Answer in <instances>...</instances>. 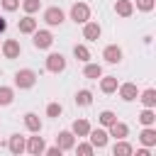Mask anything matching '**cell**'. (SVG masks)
Returning <instances> with one entry per match:
<instances>
[{
  "instance_id": "obj_7",
  "label": "cell",
  "mask_w": 156,
  "mask_h": 156,
  "mask_svg": "<svg viewBox=\"0 0 156 156\" xmlns=\"http://www.w3.org/2000/svg\"><path fill=\"white\" fill-rule=\"evenodd\" d=\"M100 34H102V27L98 24V22H83V37L88 39V41H98L100 39Z\"/></svg>"
},
{
  "instance_id": "obj_14",
  "label": "cell",
  "mask_w": 156,
  "mask_h": 156,
  "mask_svg": "<svg viewBox=\"0 0 156 156\" xmlns=\"http://www.w3.org/2000/svg\"><path fill=\"white\" fill-rule=\"evenodd\" d=\"M44 149H46V144H44V139H41V136H29V139H27V149H24V151H29L32 156L44 154Z\"/></svg>"
},
{
  "instance_id": "obj_18",
  "label": "cell",
  "mask_w": 156,
  "mask_h": 156,
  "mask_svg": "<svg viewBox=\"0 0 156 156\" xmlns=\"http://www.w3.org/2000/svg\"><path fill=\"white\" fill-rule=\"evenodd\" d=\"M71 132H73L76 136H88V132H90V122H88L85 117H80V119H76V122L71 124Z\"/></svg>"
},
{
  "instance_id": "obj_28",
  "label": "cell",
  "mask_w": 156,
  "mask_h": 156,
  "mask_svg": "<svg viewBox=\"0 0 156 156\" xmlns=\"http://www.w3.org/2000/svg\"><path fill=\"white\" fill-rule=\"evenodd\" d=\"M98 119H100V124H102V127H110L112 122H117V115H115L112 110H102V112L98 115Z\"/></svg>"
},
{
  "instance_id": "obj_36",
  "label": "cell",
  "mask_w": 156,
  "mask_h": 156,
  "mask_svg": "<svg viewBox=\"0 0 156 156\" xmlns=\"http://www.w3.org/2000/svg\"><path fill=\"white\" fill-rule=\"evenodd\" d=\"M5 29H7V22L0 17V34H5Z\"/></svg>"
},
{
  "instance_id": "obj_20",
  "label": "cell",
  "mask_w": 156,
  "mask_h": 156,
  "mask_svg": "<svg viewBox=\"0 0 156 156\" xmlns=\"http://www.w3.org/2000/svg\"><path fill=\"white\" fill-rule=\"evenodd\" d=\"M112 154H115V156H132V154H134V149H132V144H129V141L117 139V141H115V146H112Z\"/></svg>"
},
{
  "instance_id": "obj_11",
  "label": "cell",
  "mask_w": 156,
  "mask_h": 156,
  "mask_svg": "<svg viewBox=\"0 0 156 156\" xmlns=\"http://www.w3.org/2000/svg\"><path fill=\"white\" fill-rule=\"evenodd\" d=\"M107 136H115V139H127L129 136V127L124 122H112L107 127Z\"/></svg>"
},
{
  "instance_id": "obj_34",
  "label": "cell",
  "mask_w": 156,
  "mask_h": 156,
  "mask_svg": "<svg viewBox=\"0 0 156 156\" xmlns=\"http://www.w3.org/2000/svg\"><path fill=\"white\" fill-rule=\"evenodd\" d=\"M44 154H46V156H61L63 151H61V149H58V144H56V146H46V149H44Z\"/></svg>"
},
{
  "instance_id": "obj_29",
  "label": "cell",
  "mask_w": 156,
  "mask_h": 156,
  "mask_svg": "<svg viewBox=\"0 0 156 156\" xmlns=\"http://www.w3.org/2000/svg\"><path fill=\"white\" fill-rule=\"evenodd\" d=\"M20 5H22V10H24L27 15H34V12H39V7H41V0H22Z\"/></svg>"
},
{
  "instance_id": "obj_33",
  "label": "cell",
  "mask_w": 156,
  "mask_h": 156,
  "mask_svg": "<svg viewBox=\"0 0 156 156\" xmlns=\"http://www.w3.org/2000/svg\"><path fill=\"white\" fill-rule=\"evenodd\" d=\"M2 2V7L7 10V12H15L17 7H20V0H0Z\"/></svg>"
},
{
  "instance_id": "obj_9",
  "label": "cell",
  "mask_w": 156,
  "mask_h": 156,
  "mask_svg": "<svg viewBox=\"0 0 156 156\" xmlns=\"http://www.w3.org/2000/svg\"><path fill=\"white\" fill-rule=\"evenodd\" d=\"M88 139H90V144H93L95 149H102V146L107 144V132H105V129H100V127H98V129H93V127H90Z\"/></svg>"
},
{
  "instance_id": "obj_27",
  "label": "cell",
  "mask_w": 156,
  "mask_h": 156,
  "mask_svg": "<svg viewBox=\"0 0 156 156\" xmlns=\"http://www.w3.org/2000/svg\"><path fill=\"white\" fill-rule=\"evenodd\" d=\"M90 102H93V93H90V90H78V93H76V105L88 107Z\"/></svg>"
},
{
  "instance_id": "obj_24",
  "label": "cell",
  "mask_w": 156,
  "mask_h": 156,
  "mask_svg": "<svg viewBox=\"0 0 156 156\" xmlns=\"http://www.w3.org/2000/svg\"><path fill=\"white\" fill-rule=\"evenodd\" d=\"M139 100H141V105L144 107H156V90L154 88H146L141 95H136Z\"/></svg>"
},
{
  "instance_id": "obj_35",
  "label": "cell",
  "mask_w": 156,
  "mask_h": 156,
  "mask_svg": "<svg viewBox=\"0 0 156 156\" xmlns=\"http://www.w3.org/2000/svg\"><path fill=\"white\" fill-rule=\"evenodd\" d=\"M136 156H151V151H149V146H144V149H139V151H136Z\"/></svg>"
},
{
  "instance_id": "obj_13",
  "label": "cell",
  "mask_w": 156,
  "mask_h": 156,
  "mask_svg": "<svg viewBox=\"0 0 156 156\" xmlns=\"http://www.w3.org/2000/svg\"><path fill=\"white\" fill-rule=\"evenodd\" d=\"M102 58H105L107 63H119V61H122V49H119L117 44H110V46H105Z\"/></svg>"
},
{
  "instance_id": "obj_6",
  "label": "cell",
  "mask_w": 156,
  "mask_h": 156,
  "mask_svg": "<svg viewBox=\"0 0 156 156\" xmlns=\"http://www.w3.org/2000/svg\"><path fill=\"white\" fill-rule=\"evenodd\" d=\"M56 144H58V149H61V151H73V146H76V134H73L71 129H66V132H58V136H56Z\"/></svg>"
},
{
  "instance_id": "obj_5",
  "label": "cell",
  "mask_w": 156,
  "mask_h": 156,
  "mask_svg": "<svg viewBox=\"0 0 156 156\" xmlns=\"http://www.w3.org/2000/svg\"><path fill=\"white\" fill-rule=\"evenodd\" d=\"M66 68V58H63V54H49L46 56V71L49 73H61Z\"/></svg>"
},
{
  "instance_id": "obj_1",
  "label": "cell",
  "mask_w": 156,
  "mask_h": 156,
  "mask_svg": "<svg viewBox=\"0 0 156 156\" xmlns=\"http://www.w3.org/2000/svg\"><path fill=\"white\" fill-rule=\"evenodd\" d=\"M34 83H37V73H34L32 68H22V71H17V73H15V85H17L20 90L32 88Z\"/></svg>"
},
{
  "instance_id": "obj_30",
  "label": "cell",
  "mask_w": 156,
  "mask_h": 156,
  "mask_svg": "<svg viewBox=\"0 0 156 156\" xmlns=\"http://www.w3.org/2000/svg\"><path fill=\"white\" fill-rule=\"evenodd\" d=\"M73 149H76V154H80V156H90V154L95 151V146H93L90 141H85V144H76Z\"/></svg>"
},
{
  "instance_id": "obj_4",
  "label": "cell",
  "mask_w": 156,
  "mask_h": 156,
  "mask_svg": "<svg viewBox=\"0 0 156 156\" xmlns=\"http://www.w3.org/2000/svg\"><path fill=\"white\" fill-rule=\"evenodd\" d=\"M63 20H66V15H63L61 7H46V10H44V22H46L49 27H61Z\"/></svg>"
},
{
  "instance_id": "obj_23",
  "label": "cell",
  "mask_w": 156,
  "mask_h": 156,
  "mask_svg": "<svg viewBox=\"0 0 156 156\" xmlns=\"http://www.w3.org/2000/svg\"><path fill=\"white\" fill-rule=\"evenodd\" d=\"M139 122H141L144 127H154V124H156V112H154V107H144V110L139 112Z\"/></svg>"
},
{
  "instance_id": "obj_22",
  "label": "cell",
  "mask_w": 156,
  "mask_h": 156,
  "mask_svg": "<svg viewBox=\"0 0 156 156\" xmlns=\"http://www.w3.org/2000/svg\"><path fill=\"white\" fill-rule=\"evenodd\" d=\"M83 76H85V78H93V80H98V78L102 76V66H100V63H90V61H85Z\"/></svg>"
},
{
  "instance_id": "obj_19",
  "label": "cell",
  "mask_w": 156,
  "mask_h": 156,
  "mask_svg": "<svg viewBox=\"0 0 156 156\" xmlns=\"http://www.w3.org/2000/svg\"><path fill=\"white\" fill-rule=\"evenodd\" d=\"M139 141L144 144V146H156V129L154 127H144L141 129V134H139Z\"/></svg>"
},
{
  "instance_id": "obj_12",
  "label": "cell",
  "mask_w": 156,
  "mask_h": 156,
  "mask_svg": "<svg viewBox=\"0 0 156 156\" xmlns=\"http://www.w3.org/2000/svg\"><path fill=\"white\" fill-rule=\"evenodd\" d=\"M7 149H10V154H15V156L24 154V149H27V141H24V136H20V134H12V136H10V141H7Z\"/></svg>"
},
{
  "instance_id": "obj_21",
  "label": "cell",
  "mask_w": 156,
  "mask_h": 156,
  "mask_svg": "<svg viewBox=\"0 0 156 156\" xmlns=\"http://www.w3.org/2000/svg\"><path fill=\"white\" fill-rule=\"evenodd\" d=\"M115 12H117L119 17H129V15L134 12V2H132V0H117V2H115Z\"/></svg>"
},
{
  "instance_id": "obj_25",
  "label": "cell",
  "mask_w": 156,
  "mask_h": 156,
  "mask_svg": "<svg viewBox=\"0 0 156 156\" xmlns=\"http://www.w3.org/2000/svg\"><path fill=\"white\" fill-rule=\"evenodd\" d=\"M15 100V88H10V85H0V105L5 107V105H10Z\"/></svg>"
},
{
  "instance_id": "obj_32",
  "label": "cell",
  "mask_w": 156,
  "mask_h": 156,
  "mask_svg": "<svg viewBox=\"0 0 156 156\" xmlns=\"http://www.w3.org/2000/svg\"><path fill=\"white\" fill-rule=\"evenodd\" d=\"M154 5H156V0H136V7H139L141 12H151Z\"/></svg>"
},
{
  "instance_id": "obj_26",
  "label": "cell",
  "mask_w": 156,
  "mask_h": 156,
  "mask_svg": "<svg viewBox=\"0 0 156 156\" xmlns=\"http://www.w3.org/2000/svg\"><path fill=\"white\" fill-rule=\"evenodd\" d=\"M73 56L85 63V61H90V49H88L85 44H76V46H73Z\"/></svg>"
},
{
  "instance_id": "obj_31",
  "label": "cell",
  "mask_w": 156,
  "mask_h": 156,
  "mask_svg": "<svg viewBox=\"0 0 156 156\" xmlns=\"http://www.w3.org/2000/svg\"><path fill=\"white\" fill-rule=\"evenodd\" d=\"M61 112H63V107H61L58 102H49V105H46V117H58Z\"/></svg>"
},
{
  "instance_id": "obj_17",
  "label": "cell",
  "mask_w": 156,
  "mask_h": 156,
  "mask_svg": "<svg viewBox=\"0 0 156 156\" xmlns=\"http://www.w3.org/2000/svg\"><path fill=\"white\" fill-rule=\"evenodd\" d=\"M24 127H27L29 132L39 134V132H41V119H39V115H34V112H27V115H24Z\"/></svg>"
},
{
  "instance_id": "obj_15",
  "label": "cell",
  "mask_w": 156,
  "mask_h": 156,
  "mask_svg": "<svg viewBox=\"0 0 156 156\" xmlns=\"http://www.w3.org/2000/svg\"><path fill=\"white\" fill-rule=\"evenodd\" d=\"M117 78L115 76H100V90L105 93V95H110V93H117Z\"/></svg>"
},
{
  "instance_id": "obj_3",
  "label": "cell",
  "mask_w": 156,
  "mask_h": 156,
  "mask_svg": "<svg viewBox=\"0 0 156 156\" xmlns=\"http://www.w3.org/2000/svg\"><path fill=\"white\" fill-rule=\"evenodd\" d=\"M71 20H73L76 24L88 22V20H90V7H88L85 2H73V5H71Z\"/></svg>"
},
{
  "instance_id": "obj_8",
  "label": "cell",
  "mask_w": 156,
  "mask_h": 156,
  "mask_svg": "<svg viewBox=\"0 0 156 156\" xmlns=\"http://www.w3.org/2000/svg\"><path fill=\"white\" fill-rule=\"evenodd\" d=\"M20 54H22L20 41H17V39H5V44H2V56H5V58H17Z\"/></svg>"
},
{
  "instance_id": "obj_16",
  "label": "cell",
  "mask_w": 156,
  "mask_h": 156,
  "mask_svg": "<svg viewBox=\"0 0 156 156\" xmlns=\"http://www.w3.org/2000/svg\"><path fill=\"white\" fill-rule=\"evenodd\" d=\"M17 29H20V34H32V32L37 29V20H34L32 15H27V17H22V20L17 22Z\"/></svg>"
},
{
  "instance_id": "obj_10",
  "label": "cell",
  "mask_w": 156,
  "mask_h": 156,
  "mask_svg": "<svg viewBox=\"0 0 156 156\" xmlns=\"http://www.w3.org/2000/svg\"><path fill=\"white\" fill-rule=\"evenodd\" d=\"M117 90H119V98H122L124 102H132V100H136V95H139V90H136L134 83H122V85H117Z\"/></svg>"
},
{
  "instance_id": "obj_2",
  "label": "cell",
  "mask_w": 156,
  "mask_h": 156,
  "mask_svg": "<svg viewBox=\"0 0 156 156\" xmlns=\"http://www.w3.org/2000/svg\"><path fill=\"white\" fill-rule=\"evenodd\" d=\"M32 44H34L37 49H49V46L54 44V34H51L49 29H34V32H32Z\"/></svg>"
}]
</instances>
